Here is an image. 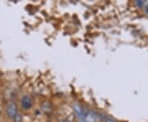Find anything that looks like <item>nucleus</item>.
Masks as SVG:
<instances>
[{"label":"nucleus","mask_w":148,"mask_h":122,"mask_svg":"<svg viewBox=\"0 0 148 122\" xmlns=\"http://www.w3.org/2000/svg\"><path fill=\"white\" fill-rule=\"evenodd\" d=\"M147 12H148V7H147Z\"/></svg>","instance_id":"obj_8"},{"label":"nucleus","mask_w":148,"mask_h":122,"mask_svg":"<svg viewBox=\"0 0 148 122\" xmlns=\"http://www.w3.org/2000/svg\"><path fill=\"white\" fill-rule=\"evenodd\" d=\"M17 106L15 103L12 102L10 103L8 106V108H7V115L10 118H15L16 116L17 115Z\"/></svg>","instance_id":"obj_2"},{"label":"nucleus","mask_w":148,"mask_h":122,"mask_svg":"<svg viewBox=\"0 0 148 122\" xmlns=\"http://www.w3.org/2000/svg\"><path fill=\"white\" fill-rule=\"evenodd\" d=\"M105 122H116V121L114 118H112V117L107 116L105 118Z\"/></svg>","instance_id":"obj_5"},{"label":"nucleus","mask_w":148,"mask_h":122,"mask_svg":"<svg viewBox=\"0 0 148 122\" xmlns=\"http://www.w3.org/2000/svg\"><path fill=\"white\" fill-rule=\"evenodd\" d=\"M73 110L76 116L77 117L79 122H85V116L86 113L83 111V109L82 108V106L78 104H74L73 105Z\"/></svg>","instance_id":"obj_1"},{"label":"nucleus","mask_w":148,"mask_h":122,"mask_svg":"<svg viewBox=\"0 0 148 122\" xmlns=\"http://www.w3.org/2000/svg\"><path fill=\"white\" fill-rule=\"evenodd\" d=\"M21 116H20L19 114H17L16 116V117L14 118V121H15V122H21Z\"/></svg>","instance_id":"obj_6"},{"label":"nucleus","mask_w":148,"mask_h":122,"mask_svg":"<svg viewBox=\"0 0 148 122\" xmlns=\"http://www.w3.org/2000/svg\"><path fill=\"white\" fill-rule=\"evenodd\" d=\"M97 119L96 114L92 112H89L85 116V122H96Z\"/></svg>","instance_id":"obj_4"},{"label":"nucleus","mask_w":148,"mask_h":122,"mask_svg":"<svg viewBox=\"0 0 148 122\" xmlns=\"http://www.w3.org/2000/svg\"><path fill=\"white\" fill-rule=\"evenodd\" d=\"M143 3H144V2H143V1H141V2L138 1V2H137V4H138V5H139V6H142Z\"/></svg>","instance_id":"obj_7"},{"label":"nucleus","mask_w":148,"mask_h":122,"mask_svg":"<svg viewBox=\"0 0 148 122\" xmlns=\"http://www.w3.org/2000/svg\"><path fill=\"white\" fill-rule=\"evenodd\" d=\"M21 105L23 109H29L33 105V101L32 98L28 96H23L21 99Z\"/></svg>","instance_id":"obj_3"}]
</instances>
